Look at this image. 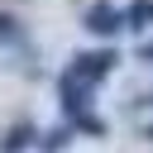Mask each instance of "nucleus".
Segmentation results:
<instances>
[{
	"mask_svg": "<svg viewBox=\"0 0 153 153\" xmlns=\"http://www.w3.org/2000/svg\"><path fill=\"white\" fill-rule=\"evenodd\" d=\"M115 62H120V57H115L110 48H100V53H76V57H72V72H67V76H76V81L96 86V81H105V76L115 72Z\"/></svg>",
	"mask_w": 153,
	"mask_h": 153,
	"instance_id": "obj_1",
	"label": "nucleus"
},
{
	"mask_svg": "<svg viewBox=\"0 0 153 153\" xmlns=\"http://www.w3.org/2000/svg\"><path fill=\"white\" fill-rule=\"evenodd\" d=\"M62 105H67V115L81 124V120L91 115V86L76 81V76H62Z\"/></svg>",
	"mask_w": 153,
	"mask_h": 153,
	"instance_id": "obj_2",
	"label": "nucleus"
},
{
	"mask_svg": "<svg viewBox=\"0 0 153 153\" xmlns=\"http://www.w3.org/2000/svg\"><path fill=\"white\" fill-rule=\"evenodd\" d=\"M86 29H91V33H115V29H124V10L91 5V10H86Z\"/></svg>",
	"mask_w": 153,
	"mask_h": 153,
	"instance_id": "obj_3",
	"label": "nucleus"
},
{
	"mask_svg": "<svg viewBox=\"0 0 153 153\" xmlns=\"http://www.w3.org/2000/svg\"><path fill=\"white\" fill-rule=\"evenodd\" d=\"M148 24H153V0H129L124 29H148Z\"/></svg>",
	"mask_w": 153,
	"mask_h": 153,
	"instance_id": "obj_4",
	"label": "nucleus"
},
{
	"mask_svg": "<svg viewBox=\"0 0 153 153\" xmlns=\"http://www.w3.org/2000/svg\"><path fill=\"white\" fill-rule=\"evenodd\" d=\"M29 139H33V129H29V124H14V129H5V134H0V153H19Z\"/></svg>",
	"mask_w": 153,
	"mask_h": 153,
	"instance_id": "obj_5",
	"label": "nucleus"
},
{
	"mask_svg": "<svg viewBox=\"0 0 153 153\" xmlns=\"http://www.w3.org/2000/svg\"><path fill=\"white\" fill-rule=\"evenodd\" d=\"M62 143H67V129H57V134H48V139H43V153H57Z\"/></svg>",
	"mask_w": 153,
	"mask_h": 153,
	"instance_id": "obj_6",
	"label": "nucleus"
},
{
	"mask_svg": "<svg viewBox=\"0 0 153 153\" xmlns=\"http://www.w3.org/2000/svg\"><path fill=\"white\" fill-rule=\"evenodd\" d=\"M139 57H143V62H148V67H153V38H148V43H143V48H139Z\"/></svg>",
	"mask_w": 153,
	"mask_h": 153,
	"instance_id": "obj_7",
	"label": "nucleus"
}]
</instances>
